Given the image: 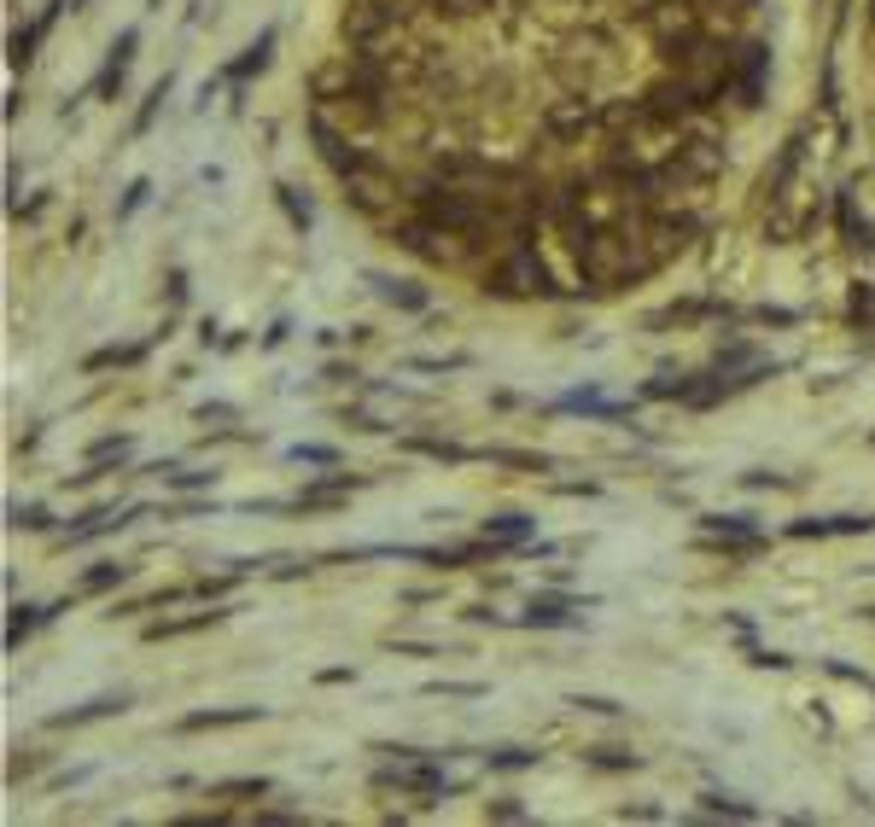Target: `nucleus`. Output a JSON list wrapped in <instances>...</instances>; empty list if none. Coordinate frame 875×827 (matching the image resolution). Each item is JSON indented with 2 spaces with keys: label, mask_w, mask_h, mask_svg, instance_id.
Instances as JSON below:
<instances>
[{
  "label": "nucleus",
  "mask_w": 875,
  "mask_h": 827,
  "mask_svg": "<svg viewBox=\"0 0 875 827\" xmlns=\"http://www.w3.org/2000/svg\"><path fill=\"white\" fill-rule=\"evenodd\" d=\"M263 711L257 706H234V711H193V717H181L175 729L181 734H199V729H234V722H257Z\"/></svg>",
  "instance_id": "nucleus-1"
},
{
  "label": "nucleus",
  "mask_w": 875,
  "mask_h": 827,
  "mask_svg": "<svg viewBox=\"0 0 875 827\" xmlns=\"http://www.w3.org/2000/svg\"><path fill=\"white\" fill-rule=\"evenodd\" d=\"M426 694H456V699H479L484 681H426Z\"/></svg>",
  "instance_id": "nucleus-11"
},
{
  "label": "nucleus",
  "mask_w": 875,
  "mask_h": 827,
  "mask_svg": "<svg viewBox=\"0 0 875 827\" xmlns=\"http://www.w3.org/2000/svg\"><path fill=\"white\" fill-rule=\"evenodd\" d=\"M269 47H275V30H263V35L252 41V47H246V58H239V65H228V76H252V71L263 65V58H269Z\"/></svg>",
  "instance_id": "nucleus-6"
},
{
  "label": "nucleus",
  "mask_w": 875,
  "mask_h": 827,
  "mask_svg": "<svg viewBox=\"0 0 875 827\" xmlns=\"http://www.w3.org/2000/svg\"><path fill=\"white\" fill-rule=\"evenodd\" d=\"M211 793H222V798H263V793H269V781H263V775L257 781H222V787H211Z\"/></svg>",
  "instance_id": "nucleus-8"
},
{
  "label": "nucleus",
  "mask_w": 875,
  "mask_h": 827,
  "mask_svg": "<svg viewBox=\"0 0 875 827\" xmlns=\"http://www.w3.org/2000/svg\"><path fill=\"white\" fill-rule=\"evenodd\" d=\"M111 711H129V706H124V699H88L83 711H58L53 729H76V722H94V717H111Z\"/></svg>",
  "instance_id": "nucleus-5"
},
{
  "label": "nucleus",
  "mask_w": 875,
  "mask_h": 827,
  "mask_svg": "<svg viewBox=\"0 0 875 827\" xmlns=\"http://www.w3.org/2000/svg\"><path fill=\"white\" fill-rule=\"evenodd\" d=\"M491 763H497V770H525V763H532V752H497Z\"/></svg>",
  "instance_id": "nucleus-14"
},
{
  "label": "nucleus",
  "mask_w": 875,
  "mask_h": 827,
  "mask_svg": "<svg viewBox=\"0 0 875 827\" xmlns=\"http://www.w3.org/2000/svg\"><path fill=\"white\" fill-rule=\"evenodd\" d=\"M12 525H24V530H47L53 519H47V507H12Z\"/></svg>",
  "instance_id": "nucleus-12"
},
{
  "label": "nucleus",
  "mask_w": 875,
  "mask_h": 827,
  "mask_svg": "<svg viewBox=\"0 0 875 827\" xmlns=\"http://www.w3.org/2000/svg\"><path fill=\"white\" fill-rule=\"evenodd\" d=\"M35 624H42V606H12V630H7V647H18Z\"/></svg>",
  "instance_id": "nucleus-7"
},
{
  "label": "nucleus",
  "mask_w": 875,
  "mask_h": 827,
  "mask_svg": "<svg viewBox=\"0 0 875 827\" xmlns=\"http://www.w3.org/2000/svg\"><path fill=\"white\" fill-rule=\"evenodd\" d=\"M484 536H491V543H502V548H520L525 536H532V519H525V513H508V519L484 525Z\"/></svg>",
  "instance_id": "nucleus-3"
},
{
  "label": "nucleus",
  "mask_w": 875,
  "mask_h": 827,
  "mask_svg": "<svg viewBox=\"0 0 875 827\" xmlns=\"http://www.w3.org/2000/svg\"><path fill=\"white\" fill-rule=\"evenodd\" d=\"M292 461H310V466H339V449H321V443H298Z\"/></svg>",
  "instance_id": "nucleus-10"
},
{
  "label": "nucleus",
  "mask_w": 875,
  "mask_h": 827,
  "mask_svg": "<svg viewBox=\"0 0 875 827\" xmlns=\"http://www.w3.org/2000/svg\"><path fill=\"white\" fill-rule=\"evenodd\" d=\"M875 530V519H858V513H834V519H800L793 536H864Z\"/></svg>",
  "instance_id": "nucleus-2"
},
{
  "label": "nucleus",
  "mask_w": 875,
  "mask_h": 827,
  "mask_svg": "<svg viewBox=\"0 0 875 827\" xmlns=\"http://www.w3.org/2000/svg\"><path fill=\"white\" fill-rule=\"evenodd\" d=\"M380 292L392 298V303H409V309H426V292H409V286H392V280H380Z\"/></svg>",
  "instance_id": "nucleus-13"
},
{
  "label": "nucleus",
  "mask_w": 875,
  "mask_h": 827,
  "mask_svg": "<svg viewBox=\"0 0 875 827\" xmlns=\"http://www.w3.org/2000/svg\"><path fill=\"white\" fill-rule=\"evenodd\" d=\"M129 571H135V566H99V571L83 577V589H88V594H94V589H111V583H124Z\"/></svg>",
  "instance_id": "nucleus-9"
},
{
  "label": "nucleus",
  "mask_w": 875,
  "mask_h": 827,
  "mask_svg": "<svg viewBox=\"0 0 875 827\" xmlns=\"http://www.w3.org/2000/svg\"><path fill=\"white\" fill-rule=\"evenodd\" d=\"M129 58H135V30H124V35H117V47H111V65H106V76H99V94H106V88H117V82H124V71H129Z\"/></svg>",
  "instance_id": "nucleus-4"
}]
</instances>
